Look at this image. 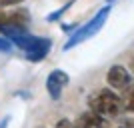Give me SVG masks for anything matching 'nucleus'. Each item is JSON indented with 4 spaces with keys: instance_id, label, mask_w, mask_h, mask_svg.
I'll use <instances>...</instances> for the list:
<instances>
[{
    "instance_id": "obj_13",
    "label": "nucleus",
    "mask_w": 134,
    "mask_h": 128,
    "mask_svg": "<svg viewBox=\"0 0 134 128\" xmlns=\"http://www.w3.org/2000/svg\"><path fill=\"white\" fill-rule=\"evenodd\" d=\"M118 128H134V118H122V120H120V126Z\"/></svg>"
},
{
    "instance_id": "obj_3",
    "label": "nucleus",
    "mask_w": 134,
    "mask_h": 128,
    "mask_svg": "<svg viewBox=\"0 0 134 128\" xmlns=\"http://www.w3.org/2000/svg\"><path fill=\"white\" fill-rule=\"evenodd\" d=\"M10 42H12V46L20 48V50L26 54V58L32 60V62H40L42 58H46L48 52H50V48H52V40L50 38L34 36V34H30V32H24V34H20V36H14Z\"/></svg>"
},
{
    "instance_id": "obj_2",
    "label": "nucleus",
    "mask_w": 134,
    "mask_h": 128,
    "mask_svg": "<svg viewBox=\"0 0 134 128\" xmlns=\"http://www.w3.org/2000/svg\"><path fill=\"white\" fill-rule=\"evenodd\" d=\"M108 16H110V6L100 8V10L96 12L94 16L88 20V22L84 24V26H80V28H76L74 32H70V38H68V42L64 44V48H62V50H72V48H76L78 44L86 42L88 38L96 36V34L102 30V26L106 24Z\"/></svg>"
},
{
    "instance_id": "obj_9",
    "label": "nucleus",
    "mask_w": 134,
    "mask_h": 128,
    "mask_svg": "<svg viewBox=\"0 0 134 128\" xmlns=\"http://www.w3.org/2000/svg\"><path fill=\"white\" fill-rule=\"evenodd\" d=\"M122 104H124V110H128L134 114V88H130L122 98Z\"/></svg>"
},
{
    "instance_id": "obj_14",
    "label": "nucleus",
    "mask_w": 134,
    "mask_h": 128,
    "mask_svg": "<svg viewBox=\"0 0 134 128\" xmlns=\"http://www.w3.org/2000/svg\"><path fill=\"white\" fill-rule=\"evenodd\" d=\"M10 122V116H6L4 120H2V122H0V128H6V124Z\"/></svg>"
},
{
    "instance_id": "obj_15",
    "label": "nucleus",
    "mask_w": 134,
    "mask_h": 128,
    "mask_svg": "<svg viewBox=\"0 0 134 128\" xmlns=\"http://www.w3.org/2000/svg\"><path fill=\"white\" fill-rule=\"evenodd\" d=\"M130 66H132V70H134V56H132V60H130Z\"/></svg>"
},
{
    "instance_id": "obj_16",
    "label": "nucleus",
    "mask_w": 134,
    "mask_h": 128,
    "mask_svg": "<svg viewBox=\"0 0 134 128\" xmlns=\"http://www.w3.org/2000/svg\"><path fill=\"white\" fill-rule=\"evenodd\" d=\"M106 2H108V4H110V2H114V0H106Z\"/></svg>"
},
{
    "instance_id": "obj_7",
    "label": "nucleus",
    "mask_w": 134,
    "mask_h": 128,
    "mask_svg": "<svg viewBox=\"0 0 134 128\" xmlns=\"http://www.w3.org/2000/svg\"><path fill=\"white\" fill-rule=\"evenodd\" d=\"M26 10H0V28L12 26V24H26L28 22Z\"/></svg>"
},
{
    "instance_id": "obj_10",
    "label": "nucleus",
    "mask_w": 134,
    "mask_h": 128,
    "mask_svg": "<svg viewBox=\"0 0 134 128\" xmlns=\"http://www.w3.org/2000/svg\"><path fill=\"white\" fill-rule=\"evenodd\" d=\"M10 50H12V42L8 38L0 36V52H10Z\"/></svg>"
},
{
    "instance_id": "obj_11",
    "label": "nucleus",
    "mask_w": 134,
    "mask_h": 128,
    "mask_svg": "<svg viewBox=\"0 0 134 128\" xmlns=\"http://www.w3.org/2000/svg\"><path fill=\"white\" fill-rule=\"evenodd\" d=\"M24 2V0H0V10H6V8H10V6H16Z\"/></svg>"
},
{
    "instance_id": "obj_1",
    "label": "nucleus",
    "mask_w": 134,
    "mask_h": 128,
    "mask_svg": "<svg viewBox=\"0 0 134 128\" xmlns=\"http://www.w3.org/2000/svg\"><path fill=\"white\" fill-rule=\"evenodd\" d=\"M88 106L92 112H96V114H100L104 118H116L120 116V112H124L122 98L116 92H112L110 88H102L96 94H90Z\"/></svg>"
},
{
    "instance_id": "obj_5",
    "label": "nucleus",
    "mask_w": 134,
    "mask_h": 128,
    "mask_svg": "<svg viewBox=\"0 0 134 128\" xmlns=\"http://www.w3.org/2000/svg\"><path fill=\"white\" fill-rule=\"evenodd\" d=\"M106 82H108V86L114 88V90H126V88H130V84H132V76H130V72L126 70V66L114 64V66L108 68V72H106Z\"/></svg>"
},
{
    "instance_id": "obj_8",
    "label": "nucleus",
    "mask_w": 134,
    "mask_h": 128,
    "mask_svg": "<svg viewBox=\"0 0 134 128\" xmlns=\"http://www.w3.org/2000/svg\"><path fill=\"white\" fill-rule=\"evenodd\" d=\"M72 4H74V0H68L66 4H64V6H60L58 10L50 12V14L46 16V20H48V22H56V20H60V18H62V14H66V10H68V8H70Z\"/></svg>"
},
{
    "instance_id": "obj_12",
    "label": "nucleus",
    "mask_w": 134,
    "mask_h": 128,
    "mask_svg": "<svg viewBox=\"0 0 134 128\" xmlns=\"http://www.w3.org/2000/svg\"><path fill=\"white\" fill-rule=\"evenodd\" d=\"M54 128H74V122H70L68 118H62V120H58V122H56Z\"/></svg>"
},
{
    "instance_id": "obj_6",
    "label": "nucleus",
    "mask_w": 134,
    "mask_h": 128,
    "mask_svg": "<svg viewBox=\"0 0 134 128\" xmlns=\"http://www.w3.org/2000/svg\"><path fill=\"white\" fill-rule=\"evenodd\" d=\"M106 126H108L106 118L96 114V112H92V110L82 112L76 118V122H74V128H106Z\"/></svg>"
},
{
    "instance_id": "obj_4",
    "label": "nucleus",
    "mask_w": 134,
    "mask_h": 128,
    "mask_svg": "<svg viewBox=\"0 0 134 128\" xmlns=\"http://www.w3.org/2000/svg\"><path fill=\"white\" fill-rule=\"evenodd\" d=\"M68 82H70L68 72H64L60 68H54V70L46 76V92H48V96H50L52 100H58L62 96V90L68 86Z\"/></svg>"
}]
</instances>
